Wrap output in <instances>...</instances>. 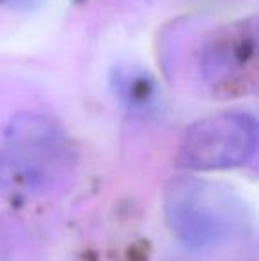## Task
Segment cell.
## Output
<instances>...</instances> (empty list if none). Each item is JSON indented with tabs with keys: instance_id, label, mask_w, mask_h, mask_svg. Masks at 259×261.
<instances>
[{
	"instance_id": "1",
	"label": "cell",
	"mask_w": 259,
	"mask_h": 261,
	"mask_svg": "<svg viewBox=\"0 0 259 261\" xmlns=\"http://www.w3.org/2000/svg\"><path fill=\"white\" fill-rule=\"evenodd\" d=\"M163 210L170 231L190 249L227 242L247 226V210L229 187L180 176L165 187Z\"/></svg>"
},
{
	"instance_id": "2",
	"label": "cell",
	"mask_w": 259,
	"mask_h": 261,
	"mask_svg": "<svg viewBox=\"0 0 259 261\" xmlns=\"http://www.w3.org/2000/svg\"><path fill=\"white\" fill-rule=\"evenodd\" d=\"M2 151L14 176L32 192L59 190L75 174V148L63 126L45 114L14 116L4 130Z\"/></svg>"
},
{
	"instance_id": "3",
	"label": "cell",
	"mask_w": 259,
	"mask_h": 261,
	"mask_svg": "<svg viewBox=\"0 0 259 261\" xmlns=\"http://www.w3.org/2000/svg\"><path fill=\"white\" fill-rule=\"evenodd\" d=\"M257 123L247 112L213 114L187 128L178 162L190 171H220L249 162L256 153Z\"/></svg>"
},
{
	"instance_id": "4",
	"label": "cell",
	"mask_w": 259,
	"mask_h": 261,
	"mask_svg": "<svg viewBox=\"0 0 259 261\" xmlns=\"http://www.w3.org/2000/svg\"><path fill=\"white\" fill-rule=\"evenodd\" d=\"M199 69L206 87L220 98L254 91L257 80L256 21L242 20L213 32L200 50Z\"/></svg>"
},
{
	"instance_id": "5",
	"label": "cell",
	"mask_w": 259,
	"mask_h": 261,
	"mask_svg": "<svg viewBox=\"0 0 259 261\" xmlns=\"http://www.w3.org/2000/svg\"><path fill=\"white\" fill-rule=\"evenodd\" d=\"M116 96L133 112H149L158 103V86L149 71L133 64H119L110 73Z\"/></svg>"
},
{
	"instance_id": "6",
	"label": "cell",
	"mask_w": 259,
	"mask_h": 261,
	"mask_svg": "<svg viewBox=\"0 0 259 261\" xmlns=\"http://www.w3.org/2000/svg\"><path fill=\"white\" fill-rule=\"evenodd\" d=\"M0 2H2V0H0Z\"/></svg>"
}]
</instances>
